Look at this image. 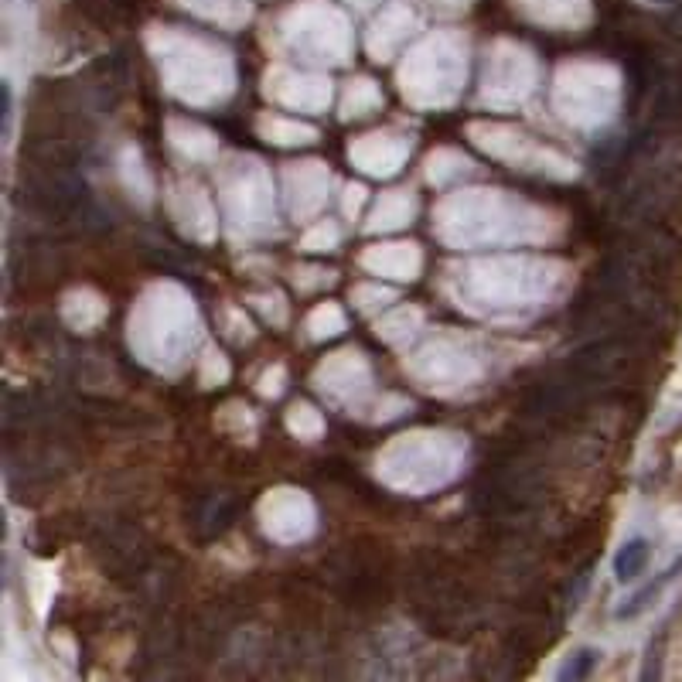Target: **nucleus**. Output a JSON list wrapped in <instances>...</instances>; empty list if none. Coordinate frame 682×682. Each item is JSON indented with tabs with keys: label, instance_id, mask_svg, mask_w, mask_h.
<instances>
[{
	"label": "nucleus",
	"instance_id": "f257e3e1",
	"mask_svg": "<svg viewBox=\"0 0 682 682\" xmlns=\"http://www.w3.org/2000/svg\"><path fill=\"white\" fill-rule=\"evenodd\" d=\"M648 556H652V550H648V539H631V543L621 546L618 556H614V577H618L621 584L638 580L642 577V570L648 567Z\"/></svg>",
	"mask_w": 682,
	"mask_h": 682
},
{
	"label": "nucleus",
	"instance_id": "f03ea898",
	"mask_svg": "<svg viewBox=\"0 0 682 682\" xmlns=\"http://www.w3.org/2000/svg\"><path fill=\"white\" fill-rule=\"evenodd\" d=\"M676 570H679V563H676V567H672V570H665L662 577H655V580H652V584H648V587H642V590H638V594L631 597V601H625V607H621V611H618V618H638V614H642L645 607L652 604L655 597L662 594V587L669 584L672 577H676Z\"/></svg>",
	"mask_w": 682,
	"mask_h": 682
},
{
	"label": "nucleus",
	"instance_id": "7ed1b4c3",
	"mask_svg": "<svg viewBox=\"0 0 682 682\" xmlns=\"http://www.w3.org/2000/svg\"><path fill=\"white\" fill-rule=\"evenodd\" d=\"M597 659H601V652H597V648H577V652L567 659V665L556 672V679H587L590 672H594Z\"/></svg>",
	"mask_w": 682,
	"mask_h": 682
}]
</instances>
